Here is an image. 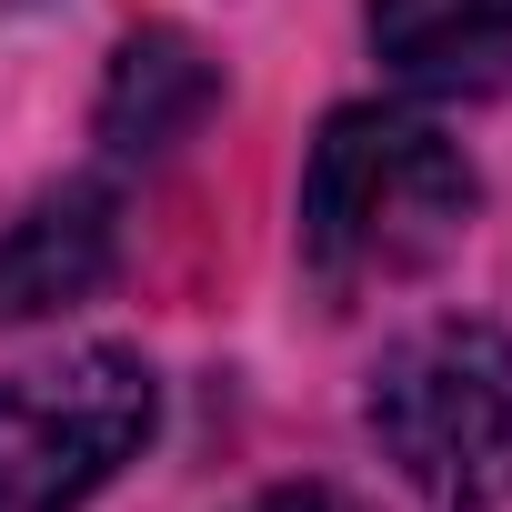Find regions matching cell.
<instances>
[{
	"label": "cell",
	"mask_w": 512,
	"mask_h": 512,
	"mask_svg": "<svg viewBox=\"0 0 512 512\" xmlns=\"http://www.w3.org/2000/svg\"><path fill=\"white\" fill-rule=\"evenodd\" d=\"M472 211H482V181L442 121L352 101L322 121L302 161V262L332 302H362V292L422 282L442 251H462Z\"/></svg>",
	"instance_id": "6da1fadb"
},
{
	"label": "cell",
	"mask_w": 512,
	"mask_h": 512,
	"mask_svg": "<svg viewBox=\"0 0 512 512\" xmlns=\"http://www.w3.org/2000/svg\"><path fill=\"white\" fill-rule=\"evenodd\" d=\"M372 442L432 512H502L512 502V332L442 312L402 332L372 372Z\"/></svg>",
	"instance_id": "7a4b0ae2"
},
{
	"label": "cell",
	"mask_w": 512,
	"mask_h": 512,
	"mask_svg": "<svg viewBox=\"0 0 512 512\" xmlns=\"http://www.w3.org/2000/svg\"><path fill=\"white\" fill-rule=\"evenodd\" d=\"M161 422L141 352H61L0 382V512H81Z\"/></svg>",
	"instance_id": "3957f363"
},
{
	"label": "cell",
	"mask_w": 512,
	"mask_h": 512,
	"mask_svg": "<svg viewBox=\"0 0 512 512\" xmlns=\"http://www.w3.org/2000/svg\"><path fill=\"white\" fill-rule=\"evenodd\" d=\"M111 272V191L71 181L51 201H31L11 231H0V322H31V312H71L91 302Z\"/></svg>",
	"instance_id": "277c9868"
},
{
	"label": "cell",
	"mask_w": 512,
	"mask_h": 512,
	"mask_svg": "<svg viewBox=\"0 0 512 512\" xmlns=\"http://www.w3.org/2000/svg\"><path fill=\"white\" fill-rule=\"evenodd\" d=\"M372 61L422 91L482 81L512 61V0H372Z\"/></svg>",
	"instance_id": "5b68a950"
},
{
	"label": "cell",
	"mask_w": 512,
	"mask_h": 512,
	"mask_svg": "<svg viewBox=\"0 0 512 512\" xmlns=\"http://www.w3.org/2000/svg\"><path fill=\"white\" fill-rule=\"evenodd\" d=\"M201 111H211V61H201L181 31H141V41L111 61L101 141H111V151H171Z\"/></svg>",
	"instance_id": "8992f818"
},
{
	"label": "cell",
	"mask_w": 512,
	"mask_h": 512,
	"mask_svg": "<svg viewBox=\"0 0 512 512\" xmlns=\"http://www.w3.org/2000/svg\"><path fill=\"white\" fill-rule=\"evenodd\" d=\"M251 512H332V502H322V492H262Z\"/></svg>",
	"instance_id": "52a82bcc"
}]
</instances>
